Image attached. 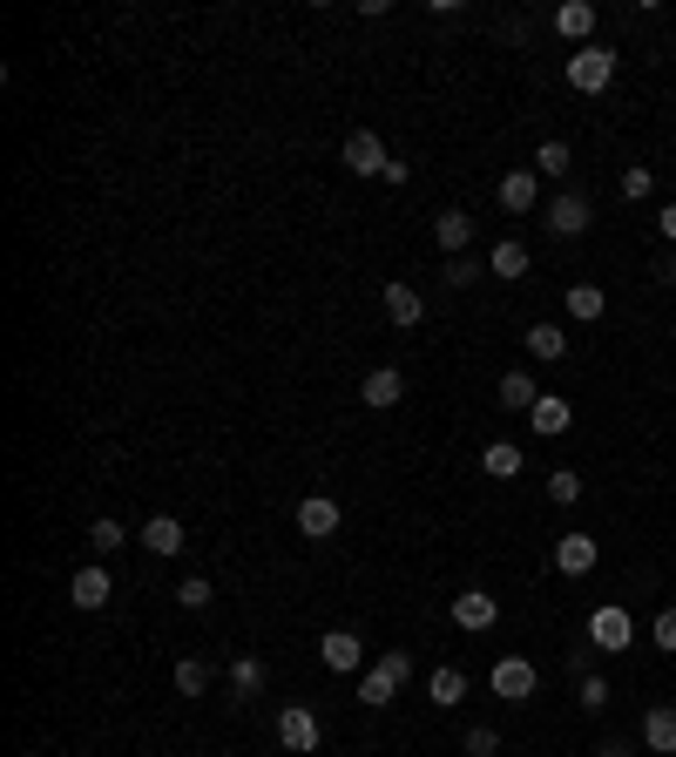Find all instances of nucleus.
Masks as SVG:
<instances>
[{"instance_id": "5701e85b", "label": "nucleus", "mask_w": 676, "mask_h": 757, "mask_svg": "<svg viewBox=\"0 0 676 757\" xmlns=\"http://www.w3.org/2000/svg\"><path fill=\"white\" fill-rule=\"evenodd\" d=\"M528 352L541 366H554V358H569V332L562 325H528Z\"/></svg>"}, {"instance_id": "2f4dec72", "label": "nucleus", "mask_w": 676, "mask_h": 757, "mask_svg": "<svg viewBox=\"0 0 676 757\" xmlns=\"http://www.w3.org/2000/svg\"><path fill=\"white\" fill-rule=\"evenodd\" d=\"M89 541H95V554H115V548H123V521L102 514V521H89Z\"/></svg>"}, {"instance_id": "4c0bfd02", "label": "nucleus", "mask_w": 676, "mask_h": 757, "mask_svg": "<svg viewBox=\"0 0 676 757\" xmlns=\"http://www.w3.org/2000/svg\"><path fill=\"white\" fill-rule=\"evenodd\" d=\"M595 757H635V750H629L622 737H609V744H595Z\"/></svg>"}, {"instance_id": "a211bd4d", "label": "nucleus", "mask_w": 676, "mask_h": 757, "mask_svg": "<svg viewBox=\"0 0 676 757\" xmlns=\"http://www.w3.org/2000/svg\"><path fill=\"white\" fill-rule=\"evenodd\" d=\"M554 27H562L575 48H588V34H595V8H588V0H562V8H554Z\"/></svg>"}, {"instance_id": "ddd939ff", "label": "nucleus", "mask_w": 676, "mask_h": 757, "mask_svg": "<svg viewBox=\"0 0 676 757\" xmlns=\"http://www.w3.org/2000/svg\"><path fill=\"white\" fill-rule=\"evenodd\" d=\"M433 244H440L447 257H467V244H473V217H467V210H440V217H433Z\"/></svg>"}, {"instance_id": "72a5a7b5", "label": "nucleus", "mask_w": 676, "mask_h": 757, "mask_svg": "<svg viewBox=\"0 0 676 757\" xmlns=\"http://www.w3.org/2000/svg\"><path fill=\"white\" fill-rule=\"evenodd\" d=\"M494 750H501V731H494V724H473V731H467V757H494Z\"/></svg>"}, {"instance_id": "bb28decb", "label": "nucleus", "mask_w": 676, "mask_h": 757, "mask_svg": "<svg viewBox=\"0 0 676 757\" xmlns=\"http://www.w3.org/2000/svg\"><path fill=\"white\" fill-rule=\"evenodd\" d=\"M548 501H554V507H575V501H582V473H575V467H554V473H548Z\"/></svg>"}, {"instance_id": "9b49d317", "label": "nucleus", "mask_w": 676, "mask_h": 757, "mask_svg": "<svg viewBox=\"0 0 676 757\" xmlns=\"http://www.w3.org/2000/svg\"><path fill=\"white\" fill-rule=\"evenodd\" d=\"M108 595H115V582H108V569H75V582H68V603L75 609H108Z\"/></svg>"}, {"instance_id": "e433bc0d", "label": "nucleus", "mask_w": 676, "mask_h": 757, "mask_svg": "<svg viewBox=\"0 0 676 757\" xmlns=\"http://www.w3.org/2000/svg\"><path fill=\"white\" fill-rule=\"evenodd\" d=\"M609 703V684L603 676H582V710H603Z\"/></svg>"}, {"instance_id": "58836bf2", "label": "nucleus", "mask_w": 676, "mask_h": 757, "mask_svg": "<svg viewBox=\"0 0 676 757\" xmlns=\"http://www.w3.org/2000/svg\"><path fill=\"white\" fill-rule=\"evenodd\" d=\"M656 223H663V237L676 244V204H663V217H656Z\"/></svg>"}, {"instance_id": "423d86ee", "label": "nucleus", "mask_w": 676, "mask_h": 757, "mask_svg": "<svg viewBox=\"0 0 676 757\" xmlns=\"http://www.w3.org/2000/svg\"><path fill=\"white\" fill-rule=\"evenodd\" d=\"M318 656H325V669H339V676L366 669V643L352 629H325V635H318Z\"/></svg>"}, {"instance_id": "cd10ccee", "label": "nucleus", "mask_w": 676, "mask_h": 757, "mask_svg": "<svg viewBox=\"0 0 676 757\" xmlns=\"http://www.w3.org/2000/svg\"><path fill=\"white\" fill-rule=\"evenodd\" d=\"M230 690H237V697H257V690H264V663H257V656H237V663H230Z\"/></svg>"}, {"instance_id": "c85d7f7f", "label": "nucleus", "mask_w": 676, "mask_h": 757, "mask_svg": "<svg viewBox=\"0 0 676 757\" xmlns=\"http://www.w3.org/2000/svg\"><path fill=\"white\" fill-rule=\"evenodd\" d=\"M426 697H433V703H460V697H467V676H460V669H433V676H426Z\"/></svg>"}, {"instance_id": "6e6552de", "label": "nucleus", "mask_w": 676, "mask_h": 757, "mask_svg": "<svg viewBox=\"0 0 676 757\" xmlns=\"http://www.w3.org/2000/svg\"><path fill=\"white\" fill-rule=\"evenodd\" d=\"M339 521H345L339 501H325V494H305V501H298V535H305V541H332Z\"/></svg>"}, {"instance_id": "a878e982", "label": "nucleus", "mask_w": 676, "mask_h": 757, "mask_svg": "<svg viewBox=\"0 0 676 757\" xmlns=\"http://www.w3.org/2000/svg\"><path fill=\"white\" fill-rule=\"evenodd\" d=\"M481 467L494 473V481H514V473H522V447H514V440H494V447L481 454Z\"/></svg>"}, {"instance_id": "1a4fd4ad", "label": "nucleus", "mask_w": 676, "mask_h": 757, "mask_svg": "<svg viewBox=\"0 0 676 757\" xmlns=\"http://www.w3.org/2000/svg\"><path fill=\"white\" fill-rule=\"evenodd\" d=\"M535 204H541V176H535V170H507V176H501V210H507V217H528Z\"/></svg>"}, {"instance_id": "7ed1b4c3", "label": "nucleus", "mask_w": 676, "mask_h": 757, "mask_svg": "<svg viewBox=\"0 0 676 757\" xmlns=\"http://www.w3.org/2000/svg\"><path fill=\"white\" fill-rule=\"evenodd\" d=\"M535 690H541V669H535L528 656H501V663H494V697H501V703H528Z\"/></svg>"}, {"instance_id": "6ab92c4d", "label": "nucleus", "mask_w": 676, "mask_h": 757, "mask_svg": "<svg viewBox=\"0 0 676 757\" xmlns=\"http://www.w3.org/2000/svg\"><path fill=\"white\" fill-rule=\"evenodd\" d=\"M569 420H575V406H569V400H554V392H541L535 413H528V426L548 433V440H554V433H569Z\"/></svg>"}, {"instance_id": "2eb2a0df", "label": "nucleus", "mask_w": 676, "mask_h": 757, "mask_svg": "<svg viewBox=\"0 0 676 757\" xmlns=\"http://www.w3.org/2000/svg\"><path fill=\"white\" fill-rule=\"evenodd\" d=\"M643 750L676 757V703H656V710L643 716Z\"/></svg>"}, {"instance_id": "0eeeda50", "label": "nucleus", "mask_w": 676, "mask_h": 757, "mask_svg": "<svg viewBox=\"0 0 676 757\" xmlns=\"http://www.w3.org/2000/svg\"><path fill=\"white\" fill-rule=\"evenodd\" d=\"M386 163H392V156H386V142L373 129H352L345 136V170L352 176H386Z\"/></svg>"}, {"instance_id": "f03ea898", "label": "nucleus", "mask_w": 676, "mask_h": 757, "mask_svg": "<svg viewBox=\"0 0 676 757\" xmlns=\"http://www.w3.org/2000/svg\"><path fill=\"white\" fill-rule=\"evenodd\" d=\"M609 82H616V48L588 42V48L569 55V89H575V95H603Z\"/></svg>"}, {"instance_id": "ea45409f", "label": "nucleus", "mask_w": 676, "mask_h": 757, "mask_svg": "<svg viewBox=\"0 0 676 757\" xmlns=\"http://www.w3.org/2000/svg\"><path fill=\"white\" fill-rule=\"evenodd\" d=\"M656 277H663V285H676V251H669V257L656 264Z\"/></svg>"}, {"instance_id": "f3484780", "label": "nucleus", "mask_w": 676, "mask_h": 757, "mask_svg": "<svg viewBox=\"0 0 676 757\" xmlns=\"http://www.w3.org/2000/svg\"><path fill=\"white\" fill-rule=\"evenodd\" d=\"M359 392H366V406H373V413H386V406H400V400H406V379L392 372V366H379V372H366Z\"/></svg>"}, {"instance_id": "39448f33", "label": "nucleus", "mask_w": 676, "mask_h": 757, "mask_svg": "<svg viewBox=\"0 0 676 757\" xmlns=\"http://www.w3.org/2000/svg\"><path fill=\"white\" fill-rule=\"evenodd\" d=\"M277 744H285L291 757H311L318 750V716L305 703H285V710H277Z\"/></svg>"}, {"instance_id": "c9c22d12", "label": "nucleus", "mask_w": 676, "mask_h": 757, "mask_svg": "<svg viewBox=\"0 0 676 757\" xmlns=\"http://www.w3.org/2000/svg\"><path fill=\"white\" fill-rule=\"evenodd\" d=\"M650 635H656V650H676V603L656 609V629H650Z\"/></svg>"}, {"instance_id": "412c9836", "label": "nucleus", "mask_w": 676, "mask_h": 757, "mask_svg": "<svg viewBox=\"0 0 676 757\" xmlns=\"http://www.w3.org/2000/svg\"><path fill=\"white\" fill-rule=\"evenodd\" d=\"M488 271L494 277H528V244L522 237H501V244L488 251Z\"/></svg>"}, {"instance_id": "f8f14e48", "label": "nucleus", "mask_w": 676, "mask_h": 757, "mask_svg": "<svg viewBox=\"0 0 676 757\" xmlns=\"http://www.w3.org/2000/svg\"><path fill=\"white\" fill-rule=\"evenodd\" d=\"M588 223H595V210H588V196H575V190L548 204V230H554V237H582Z\"/></svg>"}, {"instance_id": "4be33fe9", "label": "nucleus", "mask_w": 676, "mask_h": 757, "mask_svg": "<svg viewBox=\"0 0 676 757\" xmlns=\"http://www.w3.org/2000/svg\"><path fill=\"white\" fill-rule=\"evenodd\" d=\"M142 541H149V554H183V521L176 514H156V521L142 528Z\"/></svg>"}, {"instance_id": "f257e3e1", "label": "nucleus", "mask_w": 676, "mask_h": 757, "mask_svg": "<svg viewBox=\"0 0 676 757\" xmlns=\"http://www.w3.org/2000/svg\"><path fill=\"white\" fill-rule=\"evenodd\" d=\"M400 684H413V656H406V650H386V656H373V663L359 669V703H366V710H386L392 697H400Z\"/></svg>"}, {"instance_id": "aec40b11", "label": "nucleus", "mask_w": 676, "mask_h": 757, "mask_svg": "<svg viewBox=\"0 0 676 757\" xmlns=\"http://www.w3.org/2000/svg\"><path fill=\"white\" fill-rule=\"evenodd\" d=\"M494 400H501L507 413H535V400H541V392H535V379H528V372H501Z\"/></svg>"}, {"instance_id": "f704fd0d", "label": "nucleus", "mask_w": 676, "mask_h": 757, "mask_svg": "<svg viewBox=\"0 0 676 757\" xmlns=\"http://www.w3.org/2000/svg\"><path fill=\"white\" fill-rule=\"evenodd\" d=\"M481 271H488V264H473V257H447V285H454V291H467Z\"/></svg>"}, {"instance_id": "7c9ffc66", "label": "nucleus", "mask_w": 676, "mask_h": 757, "mask_svg": "<svg viewBox=\"0 0 676 757\" xmlns=\"http://www.w3.org/2000/svg\"><path fill=\"white\" fill-rule=\"evenodd\" d=\"M176 603H183V609H210V603H217V588H210L204 575H190V582L176 588Z\"/></svg>"}, {"instance_id": "4468645a", "label": "nucleus", "mask_w": 676, "mask_h": 757, "mask_svg": "<svg viewBox=\"0 0 676 757\" xmlns=\"http://www.w3.org/2000/svg\"><path fill=\"white\" fill-rule=\"evenodd\" d=\"M595 562H603V548H595L588 535H562V541H554V569H562V575H588Z\"/></svg>"}, {"instance_id": "b1692460", "label": "nucleus", "mask_w": 676, "mask_h": 757, "mask_svg": "<svg viewBox=\"0 0 676 757\" xmlns=\"http://www.w3.org/2000/svg\"><path fill=\"white\" fill-rule=\"evenodd\" d=\"M603 311H609V298L595 291V285H569V318H575V325H595Z\"/></svg>"}, {"instance_id": "20e7f679", "label": "nucleus", "mask_w": 676, "mask_h": 757, "mask_svg": "<svg viewBox=\"0 0 676 757\" xmlns=\"http://www.w3.org/2000/svg\"><path fill=\"white\" fill-rule=\"evenodd\" d=\"M629 643H635V622L622 603H603L588 616V650H629Z\"/></svg>"}, {"instance_id": "473e14b6", "label": "nucleus", "mask_w": 676, "mask_h": 757, "mask_svg": "<svg viewBox=\"0 0 676 757\" xmlns=\"http://www.w3.org/2000/svg\"><path fill=\"white\" fill-rule=\"evenodd\" d=\"M650 190H656V176H650L643 163H629V170H622V196H629V204H643Z\"/></svg>"}, {"instance_id": "393cba45", "label": "nucleus", "mask_w": 676, "mask_h": 757, "mask_svg": "<svg viewBox=\"0 0 676 757\" xmlns=\"http://www.w3.org/2000/svg\"><path fill=\"white\" fill-rule=\"evenodd\" d=\"M535 170H541V176H569V170H575V149H569L562 136H548V142L535 149Z\"/></svg>"}, {"instance_id": "dca6fc26", "label": "nucleus", "mask_w": 676, "mask_h": 757, "mask_svg": "<svg viewBox=\"0 0 676 757\" xmlns=\"http://www.w3.org/2000/svg\"><path fill=\"white\" fill-rule=\"evenodd\" d=\"M386 318L400 332H420V318H426V298L413 291V285H386Z\"/></svg>"}, {"instance_id": "c756f323", "label": "nucleus", "mask_w": 676, "mask_h": 757, "mask_svg": "<svg viewBox=\"0 0 676 757\" xmlns=\"http://www.w3.org/2000/svg\"><path fill=\"white\" fill-rule=\"evenodd\" d=\"M176 690H183V697H204V690H210V669L196 663V656H183V663H176Z\"/></svg>"}, {"instance_id": "9d476101", "label": "nucleus", "mask_w": 676, "mask_h": 757, "mask_svg": "<svg viewBox=\"0 0 676 757\" xmlns=\"http://www.w3.org/2000/svg\"><path fill=\"white\" fill-rule=\"evenodd\" d=\"M454 622L481 635V629H494V622H501V603H494L488 588H467V595H454Z\"/></svg>"}]
</instances>
